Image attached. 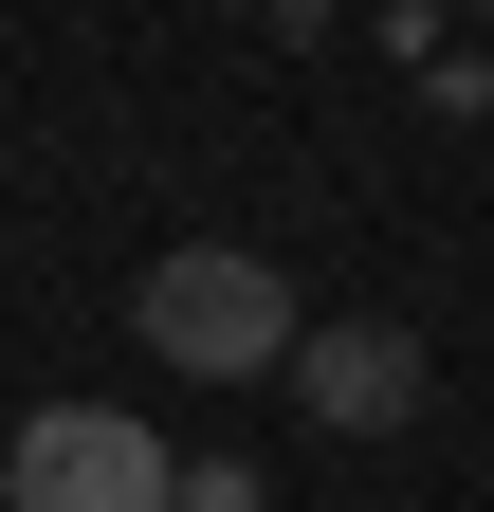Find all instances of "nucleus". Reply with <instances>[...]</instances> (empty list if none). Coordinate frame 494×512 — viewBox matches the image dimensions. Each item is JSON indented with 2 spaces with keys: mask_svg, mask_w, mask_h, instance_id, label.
Listing matches in <instances>:
<instances>
[{
  "mask_svg": "<svg viewBox=\"0 0 494 512\" xmlns=\"http://www.w3.org/2000/svg\"><path fill=\"white\" fill-rule=\"evenodd\" d=\"M293 403H312L330 439H403L421 421V330L403 311H330V330L293 348Z\"/></svg>",
  "mask_w": 494,
  "mask_h": 512,
  "instance_id": "7ed1b4c3",
  "label": "nucleus"
},
{
  "mask_svg": "<svg viewBox=\"0 0 494 512\" xmlns=\"http://www.w3.org/2000/svg\"><path fill=\"white\" fill-rule=\"evenodd\" d=\"M147 348H165L183 384H293L312 311H293V275H275V256L183 238V256H147Z\"/></svg>",
  "mask_w": 494,
  "mask_h": 512,
  "instance_id": "f257e3e1",
  "label": "nucleus"
},
{
  "mask_svg": "<svg viewBox=\"0 0 494 512\" xmlns=\"http://www.w3.org/2000/svg\"><path fill=\"white\" fill-rule=\"evenodd\" d=\"M183 512H257V476H238V458H183Z\"/></svg>",
  "mask_w": 494,
  "mask_h": 512,
  "instance_id": "20e7f679",
  "label": "nucleus"
},
{
  "mask_svg": "<svg viewBox=\"0 0 494 512\" xmlns=\"http://www.w3.org/2000/svg\"><path fill=\"white\" fill-rule=\"evenodd\" d=\"M476 19H494V0H476Z\"/></svg>",
  "mask_w": 494,
  "mask_h": 512,
  "instance_id": "423d86ee",
  "label": "nucleus"
},
{
  "mask_svg": "<svg viewBox=\"0 0 494 512\" xmlns=\"http://www.w3.org/2000/svg\"><path fill=\"white\" fill-rule=\"evenodd\" d=\"M312 19H330V0H275V37H312Z\"/></svg>",
  "mask_w": 494,
  "mask_h": 512,
  "instance_id": "39448f33",
  "label": "nucleus"
},
{
  "mask_svg": "<svg viewBox=\"0 0 494 512\" xmlns=\"http://www.w3.org/2000/svg\"><path fill=\"white\" fill-rule=\"evenodd\" d=\"M0 512H183V458L129 403H37L19 458H0Z\"/></svg>",
  "mask_w": 494,
  "mask_h": 512,
  "instance_id": "f03ea898",
  "label": "nucleus"
}]
</instances>
